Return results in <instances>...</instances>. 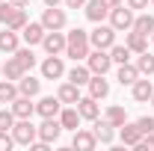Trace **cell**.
I'll return each instance as SVG.
<instances>
[{
    "label": "cell",
    "mask_w": 154,
    "mask_h": 151,
    "mask_svg": "<svg viewBox=\"0 0 154 151\" xmlns=\"http://www.w3.org/2000/svg\"><path fill=\"white\" fill-rule=\"evenodd\" d=\"M151 95H154L151 80H136V83H134V101L145 104V101H151Z\"/></svg>",
    "instance_id": "cb8c5ba5"
},
{
    "label": "cell",
    "mask_w": 154,
    "mask_h": 151,
    "mask_svg": "<svg viewBox=\"0 0 154 151\" xmlns=\"http://www.w3.org/2000/svg\"><path fill=\"white\" fill-rule=\"evenodd\" d=\"M89 77H92L89 65H80V62H74V68L68 71V80H71V83H77V86H86V83H89Z\"/></svg>",
    "instance_id": "f546056e"
},
{
    "label": "cell",
    "mask_w": 154,
    "mask_h": 151,
    "mask_svg": "<svg viewBox=\"0 0 154 151\" xmlns=\"http://www.w3.org/2000/svg\"><path fill=\"white\" fill-rule=\"evenodd\" d=\"M86 65H89V71L92 74H107L110 68H113V59H110V51H92L89 57H86Z\"/></svg>",
    "instance_id": "5b68a950"
},
{
    "label": "cell",
    "mask_w": 154,
    "mask_h": 151,
    "mask_svg": "<svg viewBox=\"0 0 154 151\" xmlns=\"http://www.w3.org/2000/svg\"><path fill=\"white\" fill-rule=\"evenodd\" d=\"M15 59L24 65V71H30V68L36 65V57H33V51H30V48H18V51H15Z\"/></svg>",
    "instance_id": "836d02e7"
},
{
    "label": "cell",
    "mask_w": 154,
    "mask_h": 151,
    "mask_svg": "<svg viewBox=\"0 0 154 151\" xmlns=\"http://www.w3.org/2000/svg\"><path fill=\"white\" fill-rule=\"evenodd\" d=\"M15 145V139H12V133L9 131H0V151H9Z\"/></svg>",
    "instance_id": "74e56055"
},
{
    "label": "cell",
    "mask_w": 154,
    "mask_h": 151,
    "mask_svg": "<svg viewBox=\"0 0 154 151\" xmlns=\"http://www.w3.org/2000/svg\"><path fill=\"white\" fill-rule=\"evenodd\" d=\"M104 6H107V9H113V6H122V0H104Z\"/></svg>",
    "instance_id": "b9f144b4"
},
{
    "label": "cell",
    "mask_w": 154,
    "mask_h": 151,
    "mask_svg": "<svg viewBox=\"0 0 154 151\" xmlns=\"http://www.w3.org/2000/svg\"><path fill=\"white\" fill-rule=\"evenodd\" d=\"M18 83L15 80H0V104H12L18 98Z\"/></svg>",
    "instance_id": "484cf974"
},
{
    "label": "cell",
    "mask_w": 154,
    "mask_h": 151,
    "mask_svg": "<svg viewBox=\"0 0 154 151\" xmlns=\"http://www.w3.org/2000/svg\"><path fill=\"white\" fill-rule=\"evenodd\" d=\"M0 51L3 54H15L18 51V33L15 30H9V27L0 30Z\"/></svg>",
    "instance_id": "ac0fdd59"
},
{
    "label": "cell",
    "mask_w": 154,
    "mask_h": 151,
    "mask_svg": "<svg viewBox=\"0 0 154 151\" xmlns=\"http://www.w3.org/2000/svg\"><path fill=\"white\" fill-rule=\"evenodd\" d=\"M42 45H45L48 54H62V51H65V36H62L59 30H48L45 39H42Z\"/></svg>",
    "instance_id": "8fae6325"
},
{
    "label": "cell",
    "mask_w": 154,
    "mask_h": 151,
    "mask_svg": "<svg viewBox=\"0 0 154 151\" xmlns=\"http://www.w3.org/2000/svg\"><path fill=\"white\" fill-rule=\"evenodd\" d=\"M15 125V113L12 110H0V131H12Z\"/></svg>",
    "instance_id": "e575fe53"
},
{
    "label": "cell",
    "mask_w": 154,
    "mask_h": 151,
    "mask_svg": "<svg viewBox=\"0 0 154 151\" xmlns=\"http://www.w3.org/2000/svg\"><path fill=\"white\" fill-rule=\"evenodd\" d=\"M104 119H107V122H110L113 128H122V125L128 122V113H125V107H110Z\"/></svg>",
    "instance_id": "1f68e13d"
},
{
    "label": "cell",
    "mask_w": 154,
    "mask_h": 151,
    "mask_svg": "<svg viewBox=\"0 0 154 151\" xmlns=\"http://www.w3.org/2000/svg\"><path fill=\"white\" fill-rule=\"evenodd\" d=\"M38 89H42V80H36L33 74H24L18 80V92L27 95V98H33V95H38Z\"/></svg>",
    "instance_id": "7402d4cb"
},
{
    "label": "cell",
    "mask_w": 154,
    "mask_h": 151,
    "mask_svg": "<svg viewBox=\"0 0 154 151\" xmlns=\"http://www.w3.org/2000/svg\"><path fill=\"white\" fill-rule=\"evenodd\" d=\"M151 42H154V33H151Z\"/></svg>",
    "instance_id": "7dc6e473"
},
{
    "label": "cell",
    "mask_w": 154,
    "mask_h": 151,
    "mask_svg": "<svg viewBox=\"0 0 154 151\" xmlns=\"http://www.w3.org/2000/svg\"><path fill=\"white\" fill-rule=\"evenodd\" d=\"M131 30H136V33H142V36L151 39V33H154V18L148 15V12H142V15H136V18H134V27H131Z\"/></svg>",
    "instance_id": "d4e9b609"
},
{
    "label": "cell",
    "mask_w": 154,
    "mask_h": 151,
    "mask_svg": "<svg viewBox=\"0 0 154 151\" xmlns=\"http://www.w3.org/2000/svg\"><path fill=\"white\" fill-rule=\"evenodd\" d=\"M6 27L15 30V33H21V30L27 27V12H24V6H15V9H12V15H9V21H6Z\"/></svg>",
    "instance_id": "f1b7e54d"
},
{
    "label": "cell",
    "mask_w": 154,
    "mask_h": 151,
    "mask_svg": "<svg viewBox=\"0 0 154 151\" xmlns=\"http://www.w3.org/2000/svg\"><path fill=\"white\" fill-rule=\"evenodd\" d=\"M151 3H154V0H151Z\"/></svg>",
    "instance_id": "c3c4849f"
},
{
    "label": "cell",
    "mask_w": 154,
    "mask_h": 151,
    "mask_svg": "<svg viewBox=\"0 0 154 151\" xmlns=\"http://www.w3.org/2000/svg\"><path fill=\"white\" fill-rule=\"evenodd\" d=\"M136 128H139V133H142V136H145V133H154V119H151V116L136 119Z\"/></svg>",
    "instance_id": "d590c367"
},
{
    "label": "cell",
    "mask_w": 154,
    "mask_h": 151,
    "mask_svg": "<svg viewBox=\"0 0 154 151\" xmlns=\"http://www.w3.org/2000/svg\"><path fill=\"white\" fill-rule=\"evenodd\" d=\"M148 3H151V0H128L131 9H148Z\"/></svg>",
    "instance_id": "ab89813d"
},
{
    "label": "cell",
    "mask_w": 154,
    "mask_h": 151,
    "mask_svg": "<svg viewBox=\"0 0 154 151\" xmlns=\"http://www.w3.org/2000/svg\"><path fill=\"white\" fill-rule=\"evenodd\" d=\"M107 15H110V9L104 6V0H89V3H86V18H89V21L101 24Z\"/></svg>",
    "instance_id": "2e32d148"
},
{
    "label": "cell",
    "mask_w": 154,
    "mask_h": 151,
    "mask_svg": "<svg viewBox=\"0 0 154 151\" xmlns=\"http://www.w3.org/2000/svg\"><path fill=\"white\" fill-rule=\"evenodd\" d=\"M119 136H122V142H125V145H139V139H142V133H139V128H136V122L134 125H128V122H125V125H122V131H119Z\"/></svg>",
    "instance_id": "44dd1931"
},
{
    "label": "cell",
    "mask_w": 154,
    "mask_h": 151,
    "mask_svg": "<svg viewBox=\"0 0 154 151\" xmlns=\"http://www.w3.org/2000/svg\"><path fill=\"white\" fill-rule=\"evenodd\" d=\"M110 59H113L116 65H125V62L131 59V48H128V45H113V48H110Z\"/></svg>",
    "instance_id": "4dcf8cb0"
},
{
    "label": "cell",
    "mask_w": 154,
    "mask_h": 151,
    "mask_svg": "<svg viewBox=\"0 0 154 151\" xmlns=\"http://www.w3.org/2000/svg\"><path fill=\"white\" fill-rule=\"evenodd\" d=\"M151 107H154V95H151Z\"/></svg>",
    "instance_id": "bcb514c9"
},
{
    "label": "cell",
    "mask_w": 154,
    "mask_h": 151,
    "mask_svg": "<svg viewBox=\"0 0 154 151\" xmlns=\"http://www.w3.org/2000/svg\"><path fill=\"white\" fill-rule=\"evenodd\" d=\"M65 9H57V6H48L45 9V15H42V24H45V30H62L65 27Z\"/></svg>",
    "instance_id": "ba28073f"
},
{
    "label": "cell",
    "mask_w": 154,
    "mask_h": 151,
    "mask_svg": "<svg viewBox=\"0 0 154 151\" xmlns=\"http://www.w3.org/2000/svg\"><path fill=\"white\" fill-rule=\"evenodd\" d=\"M89 33L86 30H80V27H74L68 36H65V57H71L74 62H80V59L89 57Z\"/></svg>",
    "instance_id": "6da1fadb"
},
{
    "label": "cell",
    "mask_w": 154,
    "mask_h": 151,
    "mask_svg": "<svg viewBox=\"0 0 154 151\" xmlns=\"http://www.w3.org/2000/svg\"><path fill=\"white\" fill-rule=\"evenodd\" d=\"M92 133H95V139L101 145H110V142H113V125H110L107 119H104V122H95V131Z\"/></svg>",
    "instance_id": "4316f807"
},
{
    "label": "cell",
    "mask_w": 154,
    "mask_h": 151,
    "mask_svg": "<svg viewBox=\"0 0 154 151\" xmlns=\"http://www.w3.org/2000/svg\"><path fill=\"white\" fill-rule=\"evenodd\" d=\"M59 122H62V131H77V128H80V113H77V107L59 110Z\"/></svg>",
    "instance_id": "e0dca14e"
},
{
    "label": "cell",
    "mask_w": 154,
    "mask_h": 151,
    "mask_svg": "<svg viewBox=\"0 0 154 151\" xmlns=\"http://www.w3.org/2000/svg\"><path fill=\"white\" fill-rule=\"evenodd\" d=\"M134 18H136L134 9H131V6H125V3L110 9V27H113L116 33H119V30H131V27H134Z\"/></svg>",
    "instance_id": "3957f363"
},
{
    "label": "cell",
    "mask_w": 154,
    "mask_h": 151,
    "mask_svg": "<svg viewBox=\"0 0 154 151\" xmlns=\"http://www.w3.org/2000/svg\"><path fill=\"white\" fill-rule=\"evenodd\" d=\"M45 3H48V6H59L62 0H45Z\"/></svg>",
    "instance_id": "7bdbcfd3"
},
{
    "label": "cell",
    "mask_w": 154,
    "mask_h": 151,
    "mask_svg": "<svg viewBox=\"0 0 154 151\" xmlns=\"http://www.w3.org/2000/svg\"><path fill=\"white\" fill-rule=\"evenodd\" d=\"M0 77H3V65H0Z\"/></svg>",
    "instance_id": "f6af8a7d"
},
{
    "label": "cell",
    "mask_w": 154,
    "mask_h": 151,
    "mask_svg": "<svg viewBox=\"0 0 154 151\" xmlns=\"http://www.w3.org/2000/svg\"><path fill=\"white\" fill-rule=\"evenodd\" d=\"M89 45L98 48V51H110V48L116 45V30L110 27V24H104V21H101L95 30L89 33Z\"/></svg>",
    "instance_id": "7a4b0ae2"
},
{
    "label": "cell",
    "mask_w": 154,
    "mask_h": 151,
    "mask_svg": "<svg viewBox=\"0 0 154 151\" xmlns=\"http://www.w3.org/2000/svg\"><path fill=\"white\" fill-rule=\"evenodd\" d=\"M62 3H65L68 9H83V6H86V0H62Z\"/></svg>",
    "instance_id": "60d3db41"
},
{
    "label": "cell",
    "mask_w": 154,
    "mask_h": 151,
    "mask_svg": "<svg viewBox=\"0 0 154 151\" xmlns=\"http://www.w3.org/2000/svg\"><path fill=\"white\" fill-rule=\"evenodd\" d=\"M59 110H62V101H59V98H54V95L42 98V101L36 104V113L42 116V119H51V116H59Z\"/></svg>",
    "instance_id": "7c38bea8"
},
{
    "label": "cell",
    "mask_w": 154,
    "mask_h": 151,
    "mask_svg": "<svg viewBox=\"0 0 154 151\" xmlns=\"http://www.w3.org/2000/svg\"><path fill=\"white\" fill-rule=\"evenodd\" d=\"M71 145H74L77 151H92V148L98 145V139H95V133H92V131H80V128H77Z\"/></svg>",
    "instance_id": "4fadbf2b"
},
{
    "label": "cell",
    "mask_w": 154,
    "mask_h": 151,
    "mask_svg": "<svg viewBox=\"0 0 154 151\" xmlns=\"http://www.w3.org/2000/svg\"><path fill=\"white\" fill-rule=\"evenodd\" d=\"M89 95L98 98V101L110 95V83L104 80V74H92V77H89Z\"/></svg>",
    "instance_id": "9a60e30c"
},
{
    "label": "cell",
    "mask_w": 154,
    "mask_h": 151,
    "mask_svg": "<svg viewBox=\"0 0 154 151\" xmlns=\"http://www.w3.org/2000/svg\"><path fill=\"white\" fill-rule=\"evenodd\" d=\"M59 133H62V122H59V116H51V119H45V122L38 125V139H45V142H57Z\"/></svg>",
    "instance_id": "52a82bcc"
},
{
    "label": "cell",
    "mask_w": 154,
    "mask_h": 151,
    "mask_svg": "<svg viewBox=\"0 0 154 151\" xmlns=\"http://www.w3.org/2000/svg\"><path fill=\"white\" fill-rule=\"evenodd\" d=\"M24 74H27V71H24V65H21L15 57H12V59H6V65H3V77H6V80H15V83H18Z\"/></svg>",
    "instance_id": "83f0119b"
},
{
    "label": "cell",
    "mask_w": 154,
    "mask_h": 151,
    "mask_svg": "<svg viewBox=\"0 0 154 151\" xmlns=\"http://www.w3.org/2000/svg\"><path fill=\"white\" fill-rule=\"evenodd\" d=\"M12 113H15V119H30V116L36 113V104H33L27 95H18V98L12 101Z\"/></svg>",
    "instance_id": "5bb4252c"
},
{
    "label": "cell",
    "mask_w": 154,
    "mask_h": 151,
    "mask_svg": "<svg viewBox=\"0 0 154 151\" xmlns=\"http://www.w3.org/2000/svg\"><path fill=\"white\" fill-rule=\"evenodd\" d=\"M74 107H77V113H80V119H89V122H95L98 113H101V110H98V98H92V95L80 98Z\"/></svg>",
    "instance_id": "30bf717a"
},
{
    "label": "cell",
    "mask_w": 154,
    "mask_h": 151,
    "mask_svg": "<svg viewBox=\"0 0 154 151\" xmlns=\"http://www.w3.org/2000/svg\"><path fill=\"white\" fill-rule=\"evenodd\" d=\"M12 9H15V3H9V0H0V24H6V21H9Z\"/></svg>",
    "instance_id": "8d00e7d4"
},
{
    "label": "cell",
    "mask_w": 154,
    "mask_h": 151,
    "mask_svg": "<svg viewBox=\"0 0 154 151\" xmlns=\"http://www.w3.org/2000/svg\"><path fill=\"white\" fill-rule=\"evenodd\" d=\"M9 3H15V6H27V0H9Z\"/></svg>",
    "instance_id": "ee69618b"
},
{
    "label": "cell",
    "mask_w": 154,
    "mask_h": 151,
    "mask_svg": "<svg viewBox=\"0 0 154 151\" xmlns=\"http://www.w3.org/2000/svg\"><path fill=\"white\" fill-rule=\"evenodd\" d=\"M62 74H65L62 57H59V54H48V59L42 62V77H45V80H59Z\"/></svg>",
    "instance_id": "8992f818"
},
{
    "label": "cell",
    "mask_w": 154,
    "mask_h": 151,
    "mask_svg": "<svg viewBox=\"0 0 154 151\" xmlns=\"http://www.w3.org/2000/svg\"><path fill=\"white\" fill-rule=\"evenodd\" d=\"M136 148H139V151H154V133H145V136L139 139Z\"/></svg>",
    "instance_id": "f35d334b"
},
{
    "label": "cell",
    "mask_w": 154,
    "mask_h": 151,
    "mask_svg": "<svg viewBox=\"0 0 154 151\" xmlns=\"http://www.w3.org/2000/svg\"><path fill=\"white\" fill-rule=\"evenodd\" d=\"M136 80H139V68H136V65H131V62L119 65V83H122V86H134Z\"/></svg>",
    "instance_id": "603a6c76"
},
{
    "label": "cell",
    "mask_w": 154,
    "mask_h": 151,
    "mask_svg": "<svg viewBox=\"0 0 154 151\" xmlns=\"http://www.w3.org/2000/svg\"><path fill=\"white\" fill-rule=\"evenodd\" d=\"M57 98L62 101V104H77V101H80V86L68 80V83H62V86H59Z\"/></svg>",
    "instance_id": "d6986e66"
},
{
    "label": "cell",
    "mask_w": 154,
    "mask_h": 151,
    "mask_svg": "<svg viewBox=\"0 0 154 151\" xmlns=\"http://www.w3.org/2000/svg\"><path fill=\"white\" fill-rule=\"evenodd\" d=\"M9 133H12V139H15L18 145H30V142L38 136V128H33L30 119H18V122L12 125V131H9Z\"/></svg>",
    "instance_id": "277c9868"
},
{
    "label": "cell",
    "mask_w": 154,
    "mask_h": 151,
    "mask_svg": "<svg viewBox=\"0 0 154 151\" xmlns=\"http://www.w3.org/2000/svg\"><path fill=\"white\" fill-rule=\"evenodd\" d=\"M136 68H139V74H154V54L142 51L139 59H136Z\"/></svg>",
    "instance_id": "d6a6232c"
},
{
    "label": "cell",
    "mask_w": 154,
    "mask_h": 151,
    "mask_svg": "<svg viewBox=\"0 0 154 151\" xmlns=\"http://www.w3.org/2000/svg\"><path fill=\"white\" fill-rule=\"evenodd\" d=\"M45 33H48V30H45V24H42V21H38V24H33V21H27V27L21 30V36H24V42H27L30 48H33V45H42V39H45Z\"/></svg>",
    "instance_id": "9c48e42d"
},
{
    "label": "cell",
    "mask_w": 154,
    "mask_h": 151,
    "mask_svg": "<svg viewBox=\"0 0 154 151\" xmlns=\"http://www.w3.org/2000/svg\"><path fill=\"white\" fill-rule=\"evenodd\" d=\"M125 45L131 48V54H142V51H148V36H142V33L131 30L128 39H125Z\"/></svg>",
    "instance_id": "ffe728a7"
}]
</instances>
